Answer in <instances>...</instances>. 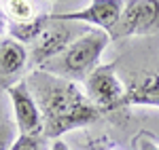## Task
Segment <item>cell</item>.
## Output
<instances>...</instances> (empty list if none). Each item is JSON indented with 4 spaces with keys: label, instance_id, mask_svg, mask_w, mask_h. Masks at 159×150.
Listing matches in <instances>:
<instances>
[{
    "label": "cell",
    "instance_id": "obj_1",
    "mask_svg": "<svg viewBox=\"0 0 159 150\" xmlns=\"http://www.w3.org/2000/svg\"><path fill=\"white\" fill-rule=\"evenodd\" d=\"M25 83L38 104L45 138L60 139L72 129L96 123L102 114L72 80L36 70L25 78Z\"/></svg>",
    "mask_w": 159,
    "mask_h": 150
},
{
    "label": "cell",
    "instance_id": "obj_2",
    "mask_svg": "<svg viewBox=\"0 0 159 150\" xmlns=\"http://www.w3.org/2000/svg\"><path fill=\"white\" fill-rule=\"evenodd\" d=\"M110 42L108 32L104 30H89L74 40L68 49L49 63H45L40 70L53 76H60L66 80H85L98 68L100 55Z\"/></svg>",
    "mask_w": 159,
    "mask_h": 150
},
{
    "label": "cell",
    "instance_id": "obj_3",
    "mask_svg": "<svg viewBox=\"0 0 159 150\" xmlns=\"http://www.w3.org/2000/svg\"><path fill=\"white\" fill-rule=\"evenodd\" d=\"M159 30V0H129L125 2L117 25L110 30V40L125 36L153 34Z\"/></svg>",
    "mask_w": 159,
    "mask_h": 150
},
{
    "label": "cell",
    "instance_id": "obj_4",
    "mask_svg": "<svg viewBox=\"0 0 159 150\" xmlns=\"http://www.w3.org/2000/svg\"><path fill=\"white\" fill-rule=\"evenodd\" d=\"M115 68H117L115 62L108 66H98L85 78L87 97L100 112L119 110L123 104V97H125V87L121 85L119 76L115 74Z\"/></svg>",
    "mask_w": 159,
    "mask_h": 150
},
{
    "label": "cell",
    "instance_id": "obj_5",
    "mask_svg": "<svg viewBox=\"0 0 159 150\" xmlns=\"http://www.w3.org/2000/svg\"><path fill=\"white\" fill-rule=\"evenodd\" d=\"M76 38L79 36H74V30L70 24H66V21H53L49 17L47 28L32 42L30 62L43 68L45 63H49L51 59H55L57 55H61Z\"/></svg>",
    "mask_w": 159,
    "mask_h": 150
},
{
    "label": "cell",
    "instance_id": "obj_6",
    "mask_svg": "<svg viewBox=\"0 0 159 150\" xmlns=\"http://www.w3.org/2000/svg\"><path fill=\"white\" fill-rule=\"evenodd\" d=\"M125 2L121 0H93L81 11H68V13H49L53 21H66V24H89L98 25L104 32H108L117 25L119 17L123 13Z\"/></svg>",
    "mask_w": 159,
    "mask_h": 150
},
{
    "label": "cell",
    "instance_id": "obj_7",
    "mask_svg": "<svg viewBox=\"0 0 159 150\" xmlns=\"http://www.w3.org/2000/svg\"><path fill=\"white\" fill-rule=\"evenodd\" d=\"M7 93L11 95L13 112H15V125L21 135H40L43 133V116L38 110L34 95L30 93V87L24 78L15 85L7 87Z\"/></svg>",
    "mask_w": 159,
    "mask_h": 150
},
{
    "label": "cell",
    "instance_id": "obj_8",
    "mask_svg": "<svg viewBox=\"0 0 159 150\" xmlns=\"http://www.w3.org/2000/svg\"><path fill=\"white\" fill-rule=\"evenodd\" d=\"M125 106H157L159 108V72L144 74L129 89H125L121 108Z\"/></svg>",
    "mask_w": 159,
    "mask_h": 150
},
{
    "label": "cell",
    "instance_id": "obj_9",
    "mask_svg": "<svg viewBox=\"0 0 159 150\" xmlns=\"http://www.w3.org/2000/svg\"><path fill=\"white\" fill-rule=\"evenodd\" d=\"M28 57L30 55L21 42H17L11 36L0 38V78L17 76L25 68Z\"/></svg>",
    "mask_w": 159,
    "mask_h": 150
},
{
    "label": "cell",
    "instance_id": "obj_10",
    "mask_svg": "<svg viewBox=\"0 0 159 150\" xmlns=\"http://www.w3.org/2000/svg\"><path fill=\"white\" fill-rule=\"evenodd\" d=\"M0 9L4 13V19L9 25H21V24H30L36 17H40L43 13H36V6L28 0H9L2 2Z\"/></svg>",
    "mask_w": 159,
    "mask_h": 150
},
{
    "label": "cell",
    "instance_id": "obj_11",
    "mask_svg": "<svg viewBox=\"0 0 159 150\" xmlns=\"http://www.w3.org/2000/svg\"><path fill=\"white\" fill-rule=\"evenodd\" d=\"M132 146H134V150H159V139L151 131L140 129L132 138Z\"/></svg>",
    "mask_w": 159,
    "mask_h": 150
},
{
    "label": "cell",
    "instance_id": "obj_12",
    "mask_svg": "<svg viewBox=\"0 0 159 150\" xmlns=\"http://www.w3.org/2000/svg\"><path fill=\"white\" fill-rule=\"evenodd\" d=\"M40 146V135H19L13 142L11 150H38Z\"/></svg>",
    "mask_w": 159,
    "mask_h": 150
},
{
    "label": "cell",
    "instance_id": "obj_13",
    "mask_svg": "<svg viewBox=\"0 0 159 150\" xmlns=\"http://www.w3.org/2000/svg\"><path fill=\"white\" fill-rule=\"evenodd\" d=\"M13 127L9 123H2L0 125V150H11L13 146Z\"/></svg>",
    "mask_w": 159,
    "mask_h": 150
},
{
    "label": "cell",
    "instance_id": "obj_14",
    "mask_svg": "<svg viewBox=\"0 0 159 150\" xmlns=\"http://www.w3.org/2000/svg\"><path fill=\"white\" fill-rule=\"evenodd\" d=\"M89 148L91 150H119L112 142H108L106 138H98V139H89Z\"/></svg>",
    "mask_w": 159,
    "mask_h": 150
},
{
    "label": "cell",
    "instance_id": "obj_15",
    "mask_svg": "<svg viewBox=\"0 0 159 150\" xmlns=\"http://www.w3.org/2000/svg\"><path fill=\"white\" fill-rule=\"evenodd\" d=\"M51 150H70V148L66 146V142H64V139H55V142L51 144Z\"/></svg>",
    "mask_w": 159,
    "mask_h": 150
}]
</instances>
